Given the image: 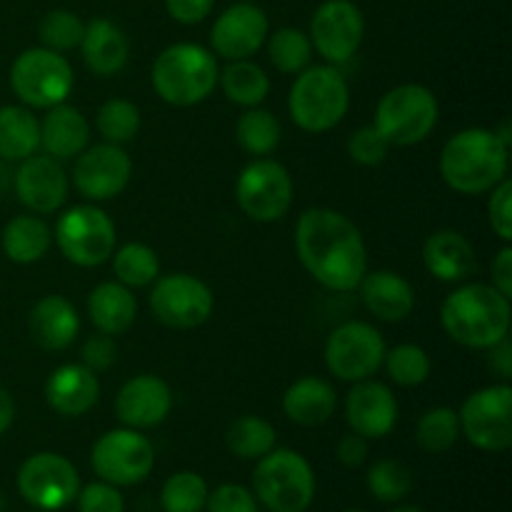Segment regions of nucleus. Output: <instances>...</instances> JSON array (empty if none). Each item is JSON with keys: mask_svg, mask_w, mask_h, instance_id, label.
Masks as SVG:
<instances>
[{"mask_svg": "<svg viewBox=\"0 0 512 512\" xmlns=\"http://www.w3.org/2000/svg\"><path fill=\"white\" fill-rule=\"evenodd\" d=\"M10 88L25 108L50 110L65 103L73 93V65L63 53H55L43 45L28 48L10 65Z\"/></svg>", "mask_w": 512, "mask_h": 512, "instance_id": "obj_9", "label": "nucleus"}, {"mask_svg": "<svg viewBox=\"0 0 512 512\" xmlns=\"http://www.w3.org/2000/svg\"><path fill=\"white\" fill-rule=\"evenodd\" d=\"M133 178V160L123 145H88L73 163V185L88 203L113 200L128 188Z\"/></svg>", "mask_w": 512, "mask_h": 512, "instance_id": "obj_17", "label": "nucleus"}, {"mask_svg": "<svg viewBox=\"0 0 512 512\" xmlns=\"http://www.w3.org/2000/svg\"><path fill=\"white\" fill-rule=\"evenodd\" d=\"M512 305L490 283L458 285L440 305V325L453 343L488 350L510 335Z\"/></svg>", "mask_w": 512, "mask_h": 512, "instance_id": "obj_2", "label": "nucleus"}, {"mask_svg": "<svg viewBox=\"0 0 512 512\" xmlns=\"http://www.w3.org/2000/svg\"><path fill=\"white\" fill-rule=\"evenodd\" d=\"M225 445L235 458L260 460L270 450H275L278 433H275L273 423H268L260 415H240L225 433Z\"/></svg>", "mask_w": 512, "mask_h": 512, "instance_id": "obj_34", "label": "nucleus"}, {"mask_svg": "<svg viewBox=\"0 0 512 512\" xmlns=\"http://www.w3.org/2000/svg\"><path fill=\"white\" fill-rule=\"evenodd\" d=\"M218 58L198 43H173L155 58L150 80L163 103L193 108L218 88Z\"/></svg>", "mask_w": 512, "mask_h": 512, "instance_id": "obj_4", "label": "nucleus"}, {"mask_svg": "<svg viewBox=\"0 0 512 512\" xmlns=\"http://www.w3.org/2000/svg\"><path fill=\"white\" fill-rule=\"evenodd\" d=\"M510 148L500 143L495 130L465 128L440 150V178L453 193L485 195L508 178Z\"/></svg>", "mask_w": 512, "mask_h": 512, "instance_id": "obj_3", "label": "nucleus"}, {"mask_svg": "<svg viewBox=\"0 0 512 512\" xmlns=\"http://www.w3.org/2000/svg\"><path fill=\"white\" fill-rule=\"evenodd\" d=\"M110 260H113L115 280L130 290L150 288V285L155 283V278L160 275L158 253L145 243L120 245V248H115V253L110 255Z\"/></svg>", "mask_w": 512, "mask_h": 512, "instance_id": "obj_35", "label": "nucleus"}, {"mask_svg": "<svg viewBox=\"0 0 512 512\" xmlns=\"http://www.w3.org/2000/svg\"><path fill=\"white\" fill-rule=\"evenodd\" d=\"M15 423V400L8 390L0 385V438L13 428Z\"/></svg>", "mask_w": 512, "mask_h": 512, "instance_id": "obj_52", "label": "nucleus"}, {"mask_svg": "<svg viewBox=\"0 0 512 512\" xmlns=\"http://www.w3.org/2000/svg\"><path fill=\"white\" fill-rule=\"evenodd\" d=\"M460 435L483 453H505L512 445V388L495 383L465 398L458 410Z\"/></svg>", "mask_w": 512, "mask_h": 512, "instance_id": "obj_11", "label": "nucleus"}, {"mask_svg": "<svg viewBox=\"0 0 512 512\" xmlns=\"http://www.w3.org/2000/svg\"><path fill=\"white\" fill-rule=\"evenodd\" d=\"M215 0H165V10L180 25H198L213 10Z\"/></svg>", "mask_w": 512, "mask_h": 512, "instance_id": "obj_48", "label": "nucleus"}, {"mask_svg": "<svg viewBox=\"0 0 512 512\" xmlns=\"http://www.w3.org/2000/svg\"><path fill=\"white\" fill-rule=\"evenodd\" d=\"M490 285L495 290L505 295V298H512V245L503 243V248L498 250V255L490 263Z\"/></svg>", "mask_w": 512, "mask_h": 512, "instance_id": "obj_50", "label": "nucleus"}, {"mask_svg": "<svg viewBox=\"0 0 512 512\" xmlns=\"http://www.w3.org/2000/svg\"><path fill=\"white\" fill-rule=\"evenodd\" d=\"M368 490L380 503H400L413 490V473L395 458H380L368 468Z\"/></svg>", "mask_w": 512, "mask_h": 512, "instance_id": "obj_41", "label": "nucleus"}, {"mask_svg": "<svg viewBox=\"0 0 512 512\" xmlns=\"http://www.w3.org/2000/svg\"><path fill=\"white\" fill-rule=\"evenodd\" d=\"M490 350V368L495 375H500L503 383H510L512 378V345L510 338H503L500 343H495Z\"/></svg>", "mask_w": 512, "mask_h": 512, "instance_id": "obj_51", "label": "nucleus"}, {"mask_svg": "<svg viewBox=\"0 0 512 512\" xmlns=\"http://www.w3.org/2000/svg\"><path fill=\"white\" fill-rule=\"evenodd\" d=\"M385 350V338L378 328L365 320H348L325 340V368L343 383H360L383 368Z\"/></svg>", "mask_w": 512, "mask_h": 512, "instance_id": "obj_12", "label": "nucleus"}, {"mask_svg": "<svg viewBox=\"0 0 512 512\" xmlns=\"http://www.w3.org/2000/svg\"><path fill=\"white\" fill-rule=\"evenodd\" d=\"M173 410V390L158 375H135L115 395V418L133 430H150L165 423Z\"/></svg>", "mask_w": 512, "mask_h": 512, "instance_id": "obj_21", "label": "nucleus"}, {"mask_svg": "<svg viewBox=\"0 0 512 512\" xmlns=\"http://www.w3.org/2000/svg\"><path fill=\"white\" fill-rule=\"evenodd\" d=\"M98 373L83 363H65L55 368L45 380V403L63 418H83L98 405Z\"/></svg>", "mask_w": 512, "mask_h": 512, "instance_id": "obj_22", "label": "nucleus"}, {"mask_svg": "<svg viewBox=\"0 0 512 512\" xmlns=\"http://www.w3.org/2000/svg\"><path fill=\"white\" fill-rule=\"evenodd\" d=\"M295 183L283 163L253 158L235 180L238 208L255 223H278L293 208Z\"/></svg>", "mask_w": 512, "mask_h": 512, "instance_id": "obj_10", "label": "nucleus"}, {"mask_svg": "<svg viewBox=\"0 0 512 512\" xmlns=\"http://www.w3.org/2000/svg\"><path fill=\"white\" fill-rule=\"evenodd\" d=\"M358 290L365 310L383 323H400L415 310L413 283L395 270H368Z\"/></svg>", "mask_w": 512, "mask_h": 512, "instance_id": "obj_24", "label": "nucleus"}, {"mask_svg": "<svg viewBox=\"0 0 512 512\" xmlns=\"http://www.w3.org/2000/svg\"><path fill=\"white\" fill-rule=\"evenodd\" d=\"M415 440L425 453H448L455 443L460 440V420L458 410L453 408H430L420 415L418 425H415Z\"/></svg>", "mask_w": 512, "mask_h": 512, "instance_id": "obj_38", "label": "nucleus"}, {"mask_svg": "<svg viewBox=\"0 0 512 512\" xmlns=\"http://www.w3.org/2000/svg\"><path fill=\"white\" fill-rule=\"evenodd\" d=\"M208 495L210 490L203 475L193 470H180L165 480L160 490V508L163 512H203Z\"/></svg>", "mask_w": 512, "mask_h": 512, "instance_id": "obj_40", "label": "nucleus"}, {"mask_svg": "<svg viewBox=\"0 0 512 512\" xmlns=\"http://www.w3.org/2000/svg\"><path fill=\"white\" fill-rule=\"evenodd\" d=\"M350 110V88L338 65H313L295 75L288 93V113L305 133L338 128Z\"/></svg>", "mask_w": 512, "mask_h": 512, "instance_id": "obj_5", "label": "nucleus"}, {"mask_svg": "<svg viewBox=\"0 0 512 512\" xmlns=\"http://www.w3.org/2000/svg\"><path fill=\"white\" fill-rule=\"evenodd\" d=\"M343 408L350 430L368 440H380L393 433L400 418V405L393 390L373 378L353 383Z\"/></svg>", "mask_w": 512, "mask_h": 512, "instance_id": "obj_20", "label": "nucleus"}, {"mask_svg": "<svg viewBox=\"0 0 512 512\" xmlns=\"http://www.w3.org/2000/svg\"><path fill=\"white\" fill-rule=\"evenodd\" d=\"M90 465L95 475L115 488L138 485L153 473L155 448L143 430L115 428L100 435L90 453Z\"/></svg>", "mask_w": 512, "mask_h": 512, "instance_id": "obj_14", "label": "nucleus"}, {"mask_svg": "<svg viewBox=\"0 0 512 512\" xmlns=\"http://www.w3.org/2000/svg\"><path fill=\"white\" fill-rule=\"evenodd\" d=\"M368 453H370L368 438L353 433V430H350L348 435H343L338 448H335V455H338V460L345 465V468H360V465H365Z\"/></svg>", "mask_w": 512, "mask_h": 512, "instance_id": "obj_49", "label": "nucleus"}, {"mask_svg": "<svg viewBox=\"0 0 512 512\" xmlns=\"http://www.w3.org/2000/svg\"><path fill=\"white\" fill-rule=\"evenodd\" d=\"M390 512H423V510L415 508V505H398V508H393Z\"/></svg>", "mask_w": 512, "mask_h": 512, "instance_id": "obj_53", "label": "nucleus"}, {"mask_svg": "<svg viewBox=\"0 0 512 512\" xmlns=\"http://www.w3.org/2000/svg\"><path fill=\"white\" fill-rule=\"evenodd\" d=\"M28 330L38 348L55 353L70 348L78 338L80 315L65 295H45L30 310Z\"/></svg>", "mask_w": 512, "mask_h": 512, "instance_id": "obj_26", "label": "nucleus"}, {"mask_svg": "<svg viewBox=\"0 0 512 512\" xmlns=\"http://www.w3.org/2000/svg\"><path fill=\"white\" fill-rule=\"evenodd\" d=\"M440 118V103L428 85L403 83L390 88L375 108V130L390 148H410L433 135Z\"/></svg>", "mask_w": 512, "mask_h": 512, "instance_id": "obj_7", "label": "nucleus"}, {"mask_svg": "<svg viewBox=\"0 0 512 512\" xmlns=\"http://www.w3.org/2000/svg\"><path fill=\"white\" fill-rule=\"evenodd\" d=\"M235 138L238 145L253 158H268L278 150L280 140H283V125L275 118L270 110L245 108L235 123Z\"/></svg>", "mask_w": 512, "mask_h": 512, "instance_id": "obj_33", "label": "nucleus"}, {"mask_svg": "<svg viewBox=\"0 0 512 512\" xmlns=\"http://www.w3.org/2000/svg\"><path fill=\"white\" fill-rule=\"evenodd\" d=\"M85 23L73 13V10H50L43 15L38 25V40L43 48L55 50V53H68V50L78 48L83 40Z\"/></svg>", "mask_w": 512, "mask_h": 512, "instance_id": "obj_42", "label": "nucleus"}, {"mask_svg": "<svg viewBox=\"0 0 512 512\" xmlns=\"http://www.w3.org/2000/svg\"><path fill=\"white\" fill-rule=\"evenodd\" d=\"M253 495L270 512H305L315 500L313 465L298 450H270L255 465Z\"/></svg>", "mask_w": 512, "mask_h": 512, "instance_id": "obj_6", "label": "nucleus"}, {"mask_svg": "<svg viewBox=\"0 0 512 512\" xmlns=\"http://www.w3.org/2000/svg\"><path fill=\"white\" fill-rule=\"evenodd\" d=\"M268 60L283 75H298L313 63V43L300 28H278L265 40Z\"/></svg>", "mask_w": 512, "mask_h": 512, "instance_id": "obj_36", "label": "nucleus"}, {"mask_svg": "<svg viewBox=\"0 0 512 512\" xmlns=\"http://www.w3.org/2000/svg\"><path fill=\"white\" fill-rule=\"evenodd\" d=\"M208 512H260V503L255 500L253 490L238 483L218 485L213 493L208 495L205 503Z\"/></svg>", "mask_w": 512, "mask_h": 512, "instance_id": "obj_46", "label": "nucleus"}, {"mask_svg": "<svg viewBox=\"0 0 512 512\" xmlns=\"http://www.w3.org/2000/svg\"><path fill=\"white\" fill-rule=\"evenodd\" d=\"M488 220L503 243H512V180L505 178L490 190Z\"/></svg>", "mask_w": 512, "mask_h": 512, "instance_id": "obj_44", "label": "nucleus"}, {"mask_svg": "<svg viewBox=\"0 0 512 512\" xmlns=\"http://www.w3.org/2000/svg\"><path fill=\"white\" fill-rule=\"evenodd\" d=\"M270 35L268 15L253 0H238L215 18L210 28V48L215 58L228 63L248 60L258 53Z\"/></svg>", "mask_w": 512, "mask_h": 512, "instance_id": "obj_18", "label": "nucleus"}, {"mask_svg": "<svg viewBox=\"0 0 512 512\" xmlns=\"http://www.w3.org/2000/svg\"><path fill=\"white\" fill-rule=\"evenodd\" d=\"M13 188L20 203L35 215H53L68 200L70 178L63 163L50 155L33 153L20 160L13 175Z\"/></svg>", "mask_w": 512, "mask_h": 512, "instance_id": "obj_19", "label": "nucleus"}, {"mask_svg": "<svg viewBox=\"0 0 512 512\" xmlns=\"http://www.w3.org/2000/svg\"><path fill=\"white\" fill-rule=\"evenodd\" d=\"M308 38L328 65L348 63L363 45V13L353 0H325L310 18Z\"/></svg>", "mask_w": 512, "mask_h": 512, "instance_id": "obj_16", "label": "nucleus"}, {"mask_svg": "<svg viewBox=\"0 0 512 512\" xmlns=\"http://www.w3.org/2000/svg\"><path fill=\"white\" fill-rule=\"evenodd\" d=\"M88 318L98 333L123 335L138 320V298L118 280H105L95 285L88 295Z\"/></svg>", "mask_w": 512, "mask_h": 512, "instance_id": "obj_29", "label": "nucleus"}, {"mask_svg": "<svg viewBox=\"0 0 512 512\" xmlns=\"http://www.w3.org/2000/svg\"><path fill=\"white\" fill-rule=\"evenodd\" d=\"M30 512H45V510H30Z\"/></svg>", "mask_w": 512, "mask_h": 512, "instance_id": "obj_56", "label": "nucleus"}, {"mask_svg": "<svg viewBox=\"0 0 512 512\" xmlns=\"http://www.w3.org/2000/svg\"><path fill=\"white\" fill-rule=\"evenodd\" d=\"M295 253L315 283L333 293L358 290L368 245L358 225L333 208H308L295 223Z\"/></svg>", "mask_w": 512, "mask_h": 512, "instance_id": "obj_1", "label": "nucleus"}, {"mask_svg": "<svg viewBox=\"0 0 512 512\" xmlns=\"http://www.w3.org/2000/svg\"><path fill=\"white\" fill-rule=\"evenodd\" d=\"M40 150V120L25 105L0 108V158L20 163Z\"/></svg>", "mask_w": 512, "mask_h": 512, "instance_id": "obj_31", "label": "nucleus"}, {"mask_svg": "<svg viewBox=\"0 0 512 512\" xmlns=\"http://www.w3.org/2000/svg\"><path fill=\"white\" fill-rule=\"evenodd\" d=\"M218 85L230 103L258 108L270 95V75L253 60H233L218 75Z\"/></svg>", "mask_w": 512, "mask_h": 512, "instance_id": "obj_32", "label": "nucleus"}, {"mask_svg": "<svg viewBox=\"0 0 512 512\" xmlns=\"http://www.w3.org/2000/svg\"><path fill=\"white\" fill-rule=\"evenodd\" d=\"M338 408V393L333 385L315 375L295 380L283 395V413L300 428H318L328 423Z\"/></svg>", "mask_w": 512, "mask_h": 512, "instance_id": "obj_28", "label": "nucleus"}, {"mask_svg": "<svg viewBox=\"0 0 512 512\" xmlns=\"http://www.w3.org/2000/svg\"><path fill=\"white\" fill-rule=\"evenodd\" d=\"M345 512H363V510H345Z\"/></svg>", "mask_w": 512, "mask_h": 512, "instance_id": "obj_55", "label": "nucleus"}, {"mask_svg": "<svg viewBox=\"0 0 512 512\" xmlns=\"http://www.w3.org/2000/svg\"><path fill=\"white\" fill-rule=\"evenodd\" d=\"M53 243L68 263L78 268H98L108 263L118 248V230L98 203H80L58 215Z\"/></svg>", "mask_w": 512, "mask_h": 512, "instance_id": "obj_8", "label": "nucleus"}, {"mask_svg": "<svg viewBox=\"0 0 512 512\" xmlns=\"http://www.w3.org/2000/svg\"><path fill=\"white\" fill-rule=\"evenodd\" d=\"M390 153V145L383 135L375 130V125H363V128L355 130L348 140V155L358 165L365 168H375V165L383 163Z\"/></svg>", "mask_w": 512, "mask_h": 512, "instance_id": "obj_43", "label": "nucleus"}, {"mask_svg": "<svg viewBox=\"0 0 512 512\" xmlns=\"http://www.w3.org/2000/svg\"><path fill=\"white\" fill-rule=\"evenodd\" d=\"M80 490V475L65 455L35 453L20 465L18 493L35 510H63Z\"/></svg>", "mask_w": 512, "mask_h": 512, "instance_id": "obj_15", "label": "nucleus"}, {"mask_svg": "<svg viewBox=\"0 0 512 512\" xmlns=\"http://www.w3.org/2000/svg\"><path fill=\"white\" fill-rule=\"evenodd\" d=\"M423 265L440 283H465L478 273V253L460 230L443 228L425 240Z\"/></svg>", "mask_w": 512, "mask_h": 512, "instance_id": "obj_23", "label": "nucleus"}, {"mask_svg": "<svg viewBox=\"0 0 512 512\" xmlns=\"http://www.w3.org/2000/svg\"><path fill=\"white\" fill-rule=\"evenodd\" d=\"M383 368L398 388H418L430 378L433 363H430V355L420 345L400 343L395 348L385 350Z\"/></svg>", "mask_w": 512, "mask_h": 512, "instance_id": "obj_39", "label": "nucleus"}, {"mask_svg": "<svg viewBox=\"0 0 512 512\" xmlns=\"http://www.w3.org/2000/svg\"><path fill=\"white\" fill-rule=\"evenodd\" d=\"M80 55L85 68L100 78H113L128 65L130 40L120 25L108 18H93L85 23L83 40H80Z\"/></svg>", "mask_w": 512, "mask_h": 512, "instance_id": "obj_25", "label": "nucleus"}, {"mask_svg": "<svg viewBox=\"0 0 512 512\" xmlns=\"http://www.w3.org/2000/svg\"><path fill=\"white\" fill-rule=\"evenodd\" d=\"M140 125H143L140 108L128 98L105 100L95 115V128H98L100 138L113 145H125L138 138Z\"/></svg>", "mask_w": 512, "mask_h": 512, "instance_id": "obj_37", "label": "nucleus"}, {"mask_svg": "<svg viewBox=\"0 0 512 512\" xmlns=\"http://www.w3.org/2000/svg\"><path fill=\"white\" fill-rule=\"evenodd\" d=\"M118 358V348H115V340L110 335H90L83 345V365L90 368L93 373H103Z\"/></svg>", "mask_w": 512, "mask_h": 512, "instance_id": "obj_47", "label": "nucleus"}, {"mask_svg": "<svg viewBox=\"0 0 512 512\" xmlns=\"http://www.w3.org/2000/svg\"><path fill=\"white\" fill-rule=\"evenodd\" d=\"M0 245L10 263L33 265L48 255L50 245H53V230L35 213L15 215L5 223Z\"/></svg>", "mask_w": 512, "mask_h": 512, "instance_id": "obj_30", "label": "nucleus"}, {"mask_svg": "<svg viewBox=\"0 0 512 512\" xmlns=\"http://www.w3.org/2000/svg\"><path fill=\"white\" fill-rule=\"evenodd\" d=\"M148 305L155 320L170 330H195L210 320L215 295L208 283L190 273L158 275L150 285Z\"/></svg>", "mask_w": 512, "mask_h": 512, "instance_id": "obj_13", "label": "nucleus"}, {"mask_svg": "<svg viewBox=\"0 0 512 512\" xmlns=\"http://www.w3.org/2000/svg\"><path fill=\"white\" fill-rule=\"evenodd\" d=\"M5 505L8 503H5V495H3V490H0V512H5Z\"/></svg>", "mask_w": 512, "mask_h": 512, "instance_id": "obj_54", "label": "nucleus"}, {"mask_svg": "<svg viewBox=\"0 0 512 512\" xmlns=\"http://www.w3.org/2000/svg\"><path fill=\"white\" fill-rule=\"evenodd\" d=\"M75 503H78V512H125V500L120 488L105 483V480L80 488L78 495H75Z\"/></svg>", "mask_w": 512, "mask_h": 512, "instance_id": "obj_45", "label": "nucleus"}, {"mask_svg": "<svg viewBox=\"0 0 512 512\" xmlns=\"http://www.w3.org/2000/svg\"><path fill=\"white\" fill-rule=\"evenodd\" d=\"M90 145V123L75 105L60 103L40 120V148L45 155L60 160H73Z\"/></svg>", "mask_w": 512, "mask_h": 512, "instance_id": "obj_27", "label": "nucleus"}]
</instances>
